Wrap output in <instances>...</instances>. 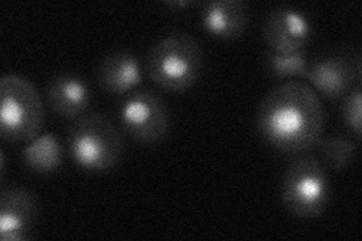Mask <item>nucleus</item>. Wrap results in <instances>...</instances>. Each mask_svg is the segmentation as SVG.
I'll use <instances>...</instances> for the list:
<instances>
[{"label":"nucleus","mask_w":362,"mask_h":241,"mask_svg":"<svg viewBox=\"0 0 362 241\" xmlns=\"http://www.w3.org/2000/svg\"><path fill=\"white\" fill-rule=\"evenodd\" d=\"M313 38L308 17L294 6L270 9L263 23V40L270 52L296 53L307 47Z\"/></svg>","instance_id":"obj_8"},{"label":"nucleus","mask_w":362,"mask_h":241,"mask_svg":"<svg viewBox=\"0 0 362 241\" xmlns=\"http://www.w3.org/2000/svg\"><path fill=\"white\" fill-rule=\"evenodd\" d=\"M341 118L347 130L354 134L359 142L362 137V89L361 85H356L350 93L343 98Z\"/></svg>","instance_id":"obj_16"},{"label":"nucleus","mask_w":362,"mask_h":241,"mask_svg":"<svg viewBox=\"0 0 362 241\" xmlns=\"http://www.w3.org/2000/svg\"><path fill=\"white\" fill-rule=\"evenodd\" d=\"M118 118L122 131L141 145H156L169 133V110L150 89H136L124 98Z\"/></svg>","instance_id":"obj_6"},{"label":"nucleus","mask_w":362,"mask_h":241,"mask_svg":"<svg viewBox=\"0 0 362 241\" xmlns=\"http://www.w3.org/2000/svg\"><path fill=\"white\" fill-rule=\"evenodd\" d=\"M326 113L320 97L300 80L272 88L259 102L257 127L263 139L286 154H303L323 134Z\"/></svg>","instance_id":"obj_1"},{"label":"nucleus","mask_w":362,"mask_h":241,"mask_svg":"<svg viewBox=\"0 0 362 241\" xmlns=\"http://www.w3.org/2000/svg\"><path fill=\"white\" fill-rule=\"evenodd\" d=\"M23 163L38 175H52L58 172L64 163V153L59 139L54 133H40L20 151Z\"/></svg>","instance_id":"obj_13"},{"label":"nucleus","mask_w":362,"mask_h":241,"mask_svg":"<svg viewBox=\"0 0 362 241\" xmlns=\"http://www.w3.org/2000/svg\"><path fill=\"white\" fill-rule=\"evenodd\" d=\"M97 80L107 94L129 95L144 82L141 62L129 52H112L100 62Z\"/></svg>","instance_id":"obj_11"},{"label":"nucleus","mask_w":362,"mask_h":241,"mask_svg":"<svg viewBox=\"0 0 362 241\" xmlns=\"http://www.w3.org/2000/svg\"><path fill=\"white\" fill-rule=\"evenodd\" d=\"M310 59L305 50L296 53L266 52L264 65L267 71L278 80H305L310 68Z\"/></svg>","instance_id":"obj_15"},{"label":"nucleus","mask_w":362,"mask_h":241,"mask_svg":"<svg viewBox=\"0 0 362 241\" xmlns=\"http://www.w3.org/2000/svg\"><path fill=\"white\" fill-rule=\"evenodd\" d=\"M5 172H6V155H5V151H0V175H2V180L5 178Z\"/></svg>","instance_id":"obj_18"},{"label":"nucleus","mask_w":362,"mask_h":241,"mask_svg":"<svg viewBox=\"0 0 362 241\" xmlns=\"http://www.w3.org/2000/svg\"><path fill=\"white\" fill-rule=\"evenodd\" d=\"M358 143L359 142L350 136L331 134L320 137L315 143V149L327 167L344 170L354 165L358 155Z\"/></svg>","instance_id":"obj_14"},{"label":"nucleus","mask_w":362,"mask_h":241,"mask_svg":"<svg viewBox=\"0 0 362 241\" xmlns=\"http://www.w3.org/2000/svg\"><path fill=\"white\" fill-rule=\"evenodd\" d=\"M66 148L78 167L101 174L121 162L124 141L119 130L105 114L88 112L68 130Z\"/></svg>","instance_id":"obj_3"},{"label":"nucleus","mask_w":362,"mask_h":241,"mask_svg":"<svg viewBox=\"0 0 362 241\" xmlns=\"http://www.w3.org/2000/svg\"><path fill=\"white\" fill-rule=\"evenodd\" d=\"M281 199L287 211L298 219L320 217L331 199L329 177L325 166L311 155L293 160L281 180Z\"/></svg>","instance_id":"obj_5"},{"label":"nucleus","mask_w":362,"mask_h":241,"mask_svg":"<svg viewBox=\"0 0 362 241\" xmlns=\"http://www.w3.org/2000/svg\"><path fill=\"white\" fill-rule=\"evenodd\" d=\"M201 25L214 38L237 40L247 26V5L242 0H211L202 5Z\"/></svg>","instance_id":"obj_12"},{"label":"nucleus","mask_w":362,"mask_h":241,"mask_svg":"<svg viewBox=\"0 0 362 241\" xmlns=\"http://www.w3.org/2000/svg\"><path fill=\"white\" fill-rule=\"evenodd\" d=\"M314 93L327 101H341L361 82V57L327 54L310 64L307 77Z\"/></svg>","instance_id":"obj_7"},{"label":"nucleus","mask_w":362,"mask_h":241,"mask_svg":"<svg viewBox=\"0 0 362 241\" xmlns=\"http://www.w3.org/2000/svg\"><path fill=\"white\" fill-rule=\"evenodd\" d=\"M204 56L198 41L185 32H173L158 40L145 59L151 82L169 93H183L194 86L202 71Z\"/></svg>","instance_id":"obj_2"},{"label":"nucleus","mask_w":362,"mask_h":241,"mask_svg":"<svg viewBox=\"0 0 362 241\" xmlns=\"http://www.w3.org/2000/svg\"><path fill=\"white\" fill-rule=\"evenodd\" d=\"M195 5L197 2H192V0H174V2H165V6L171 9H186Z\"/></svg>","instance_id":"obj_17"},{"label":"nucleus","mask_w":362,"mask_h":241,"mask_svg":"<svg viewBox=\"0 0 362 241\" xmlns=\"http://www.w3.org/2000/svg\"><path fill=\"white\" fill-rule=\"evenodd\" d=\"M90 88L86 80L74 73H58L50 78L45 89V100L50 110L62 119L76 121L90 106Z\"/></svg>","instance_id":"obj_10"},{"label":"nucleus","mask_w":362,"mask_h":241,"mask_svg":"<svg viewBox=\"0 0 362 241\" xmlns=\"http://www.w3.org/2000/svg\"><path fill=\"white\" fill-rule=\"evenodd\" d=\"M38 214V201L25 187H8L0 194V238L2 241L28 240Z\"/></svg>","instance_id":"obj_9"},{"label":"nucleus","mask_w":362,"mask_h":241,"mask_svg":"<svg viewBox=\"0 0 362 241\" xmlns=\"http://www.w3.org/2000/svg\"><path fill=\"white\" fill-rule=\"evenodd\" d=\"M44 101L37 86L21 74L0 80V136L14 143L29 142L44 124Z\"/></svg>","instance_id":"obj_4"}]
</instances>
